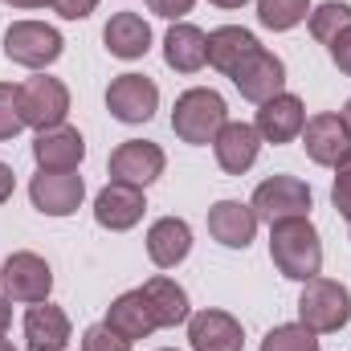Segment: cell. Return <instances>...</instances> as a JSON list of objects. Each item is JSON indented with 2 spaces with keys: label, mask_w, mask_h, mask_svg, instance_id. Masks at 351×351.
<instances>
[{
  "label": "cell",
  "mask_w": 351,
  "mask_h": 351,
  "mask_svg": "<svg viewBox=\"0 0 351 351\" xmlns=\"http://www.w3.org/2000/svg\"><path fill=\"white\" fill-rule=\"evenodd\" d=\"M269 258L278 265V274L290 278V282L319 278V269H323V241H319V229L311 225V217H294V221L269 225Z\"/></svg>",
  "instance_id": "1"
},
{
  "label": "cell",
  "mask_w": 351,
  "mask_h": 351,
  "mask_svg": "<svg viewBox=\"0 0 351 351\" xmlns=\"http://www.w3.org/2000/svg\"><path fill=\"white\" fill-rule=\"evenodd\" d=\"M225 123H229V106H225V98H221L217 90H208V86L184 90L172 106L176 139H184V143H192V147L213 143Z\"/></svg>",
  "instance_id": "2"
},
{
  "label": "cell",
  "mask_w": 351,
  "mask_h": 351,
  "mask_svg": "<svg viewBox=\"0 0 351 351\" xmlns=\"http://www.w3.org/2000/svg\"><path fill=\"white\" fill-rule=\"evenodd\" d=\"M298 323L311 327L315 335L343 331L351 323V290L343 282H335V278H311V282H302Z\"/></svg>",
  "instance_id": "3"
},
{
  "label": "cell",
  "mask_w": 351,
  "mask_h": 351,
  "mask_svg": "<svg viewBox=\"0 0 351 351\" xmlns=\"http://www.w3.org/2000/svg\"><path fill=\"white\" fill-rule=\"evenodd\" d=\"M66 41L53 25L45 21H12L8 33H4V58L25 66V70H45L62 58Z\"/></svg>",
  "instance_id": "4"
},
{
  "label": "cell",
  "mask_w": 351,
  "mask_h": 351,
  "mask_svg": "<svg viewBox=\"0 0 351 351\" xmlns=\"http://www.w3.org/2000/svg\"><path fill=\"white\" fill-rule=\"evenodd\" d=\"M311 184L298 180V176H269L254 188V200L250 208L258 213V221L265 225H278V221H294V217H311Z\"/></svg>",
  "instance_id": "5"
},
{
  "label": "cell",
  "mask_w": 351,
  "mask_h": 351,
  "mask_svg": "<svg viewBox=\"0 0 351 351\" xmlns=\"http://www.w3.org/2000/svg\"><path fill=\"white\" fill-rule=\"evenodd\" d=\"M0 290L8 302H49V290H53V269L41 254L33 250H16L8 254L4 265H0Z\"/></svg>",
  "instance_id": "6"
},
{
  "label": "cell",
  "mask_w": 351,
  "mask_h": 351,
  "mask_svg": "<svg viewBox=\"0 0 351 351\" xmlns=\"http://www.w3.org/2000/svg\"><path fill=\"white\" fill-rule=\"evenodd\" d=\"M21 114H25V127H33V131L62 127L70 114V86L49 74L25 78L21 82Z\"/></svg>",
  "instance_id": "7"
},
{
  "label": "cell",
  "mask_w": 351,
  "mask_h": 351,
  "mask_svg": "<svg viewBox=\"0 0 351 351\" xmlns=\"http://www.w3.org/2000/svg\"><path fill=\"white\" fill-rule=\"evenodd\" d=\"M168 168V156L160 143L152 139H127L110 152V180L114 184H131V188H147L156 184Z\"/></svg>",
  "instance_id": "8"
},
{
  "label": "cell",
  "mask_w": 351,
  "mask_h": 351,
  "mask_svg": "<svg viewBox=\"0 0 351 351\" xmlns=\"http://www.w3.org/2000/svg\"><path fill=\"white\" fill-rule=\"evenodd\" d=\"M106 110L119 123H131V127L135 123H147L160 110V86L147 74H119L106 86Z\"/></svg>",
  "instance_id": "9"
},
{
  "label": "cell",
  "mask_w": 351,
  "mask_h": 351,
  "mask_svg": "<svg viewBox=\"0 0 351 351\" xmlns=\"http://www.w3.org/2000/svg\"><path fill=\"white\" fill-rule=\"evenodd\" d=\"M29 200L45 217H70L86 200V180L78 172H37L29 184Z\"/></svg>",
  "instance_id": "10"
},
{
  "label": "cell",
  "mask_w": 351,
  "mask_h": 351,
  "mask_svg": "<svg viewBox=\"0 0 351 351\" xmlns=\"http://www.w3.org/2000/svg\"><path fill=\"white\" fill-rule=\"evenodd\" d=\"M233 86L241 90V98H250V102H269L274 94H282L286 90V66H282V58L278 53H269L265 45H258L233 74Z\"/></svg>",
  "instance_id": "11"
},
{
  "label": "cell",
  "mask_w": 351,
  "mask_h": 351,
  "mask_svg": "<svg viewBox=\"0 0 351 351\" xmlns=\"http://www.w3.org/2000/svg\"><path fill=\"white\" fill-rule=\"evenodd\" d=\"M302 147H306L311 164H319V168H335L339 160H348L351 156V131H348V123H343V114L323 110V114L306 119Z\"/></svg>",
  "instance_id": "12"
},
{
  "label": "cell",
  "mask_w": 351,
  "mask_h": 351,
  "mask_svg": "<svg viewBox=\"0 0 351 351\" xmlns=\"http://www.w3.org/2000/svg\"><path fill=\"white\" fill-rule=\"evenodd\" d=\"M33 160H37V172H78V164L86 160V139L70 123L49 127V131H37Z\"/></svg>",
  "instance_id": "13"
},
{
  "label": "cell",
  "mask_w": 351,
  "mask_h": 351,
  "mask_svg": "<svg viewBox=\"0 0 351 351\" xmlns=\"http://www.w3.org/2000/svg\"><path fill=\"white\" fill-rule=\"evenodd\" d=\"M147 213V200H143V188H131V184H106L98 196H94V221L110 233H127L143 221Z\"/></svg>",
  "instance_id": "14"
},
{
  "label": "cell",
  "mask_w": 351,
  "mask_h": 351,
  "mask_svg": "<svg viewBox=\"0 0 351 351\" xmlns=\"http://www.w3.org/2000/svg\"><path fill=\"white\" fill-rule=\"evenodd\" d=\"M254 127H258L262 143H294L302 135V127H306V106H302L298 94H286L282 90V94H274L269 102L258 106Z\"/></svg>",
  "instance_id": "15"
},
{
  "label": "cell",
  "mask_w": 351,
  "mask_h": 351,
  "mask_svg": "<svg viewBox=\"0 0 351 351\" xmlns=\"http://www.w3.org/2000/svg\"><path fill=\"white\" fill-rule=\"evenodd\" d=\"M188 343L192 351H241L245 348V331L229 311H196L188 315Z\"/></svg>",
  "instance_id": "16"
},
{
  "label": "cell",
  "mask_w": 351,
  "mask_h": 351,
  "mask_svg": "<svg viewBox=\"0 0 351 351\" xmlns=\"http://www.w3.org/2000/svg\"><path fill=\"white\" fill-rule=\"evenodd\" d=\"M258 152H262V135L254 123H225L213 139V156H217L221 172L229 176H245L258 164Z\"/></svg>",
  "instance_id": "17"
},
{
  "label": "cell",
  "mask_w": 351,
  "mask_h": 351,
  "mask_svg": "<svg viewBox=\"0 0 351 351\" xmlns=\"http://www.w3.org/2000/svg\"><path fill=\"white\" fill-rule=\"evenodd\" d=\"M208 233L225 250H250V241L258 233V213L241 200H217L208 208Z\"/></svg>",
  "instance_id": "18"
},
{
  "label": "cell",
  "mask_w": 351,
  "mask_h": 351,
  "mask_svg": "<svg viewBox=\"0 0 351 351\" xmlns=\"http://www.w3.org/2000/svg\"><path fill=\"white\" fill-rule=\"evenodd\" d=\"M70 315L53 302H33L25 311V339H29V351H66L70 348Z\"/></svg>",
  "instance_id": "19"
},
{
  "label": "cell",
  "mask_w": 351,
  "mask_h": 351,
  "mask_svg": "<svg viewBox=\"0 0 351 351\" xmlns=\"http://www.w3.org/2000/svg\"><path fill=\"white\" fill-rule=\"evenodd\" d=\"M192 254V229L184 217H160L147 229V258L160 269H176Z\"/></svg>",
  "instance_id": "20"
},
{
  "label": "cell",
  "mask_w": 351,
  "mask_h": 351,
  "mask_svg": "<svg viewBox=\"0 0 351 351\" xmlns=\"http://www.w3.org/2000/svg\"><path fill=\"white\" fill-rule=\"evenodd\" d=\"M164 62L172 66L176 74H196L204 70L208 62V33L188 25V21H176L164 37Z\"/></svg>",
  "instance_id": "21"
},
{
  "label": "cell",
  "mask_w": 351,
  "mask_h": 351,
  "mask_svg": "<svg viewBox=\"0 0 351 351\" xmlns=\"http://www.w3.org/2000/svg\"><path fill=\"white\" fill-rule=\"evenodd\" d=\"M102 41L110 49V58H123V62H135L152 49V25L139 16V12H114L102 29Z\"/></svg>",
  "instance_id": "22"
},
{
  "label": "cell",
  "mask_w": 351,
  "mask_h": 351,
  "mask_svg": "<svg viewBox=\"0 0 351 351\" xmlns=\"http://www.w3.org/2000/svg\"><path fill=\"white\" fill-rule=\"evenodd\" d=\"M110 331H119L123 339H147L152 331H160L156 327V315H152V306H147V298H143V290H127V294H119L110 306H106V319H102Z\"/></svg>",
  "instance_id": "23"
},
{
  "label": "cell",
  "mask_w": 351,
  "mask_h": 351,
  "mask_svg": "<svg viewBox=\"0 0 351 351\" xmlns=\"http://www.w3.org/2000/svg\"><path fill=\"white\" fill-rule=\"evenodd\" d=\"M258 45H262V41H258L250 29H241V25H221V29L208 33V66L221 70V74H233Z\"/></svg>",
  "instance_id": "24"
},
{
  "label": "cell",
  "mask_w": 351,
  "mask_h": 351,
  "mask_svg": "<svg viewBox=\"0 0 351 351\" xmlns=\"http://www.w3.org/2000/svg\"><path fill=\"white\" fill-rule=\"evenodd\" d=\"M139 290H143V298H147V306L156 315V327H180V323H188L192 306H188V294H184L180 282L160 274V278H147Z\"/></svg>",
  "instance_id": "25"
},
{
  "label": "cell",
  "mask_w": 351,
  "mask_h": 351,
  "mask_svg": "<svg viewBox=\"0 0 351 351\" xmlns=\"http://www.w3.org/2000/svg\"><path fill=\"white\" fill-rule=\"evenodd\" d=\"M306 21H311V37L323 41V45H331V41L351 25V4H343V0H327V4H319V8H311Z\"/></svg>",
  "instance_id": "26"
},
{
  "label": "cell",
  "mask_w": 351,
  "mask_h": 351,
  "mask_svg": "<svg viewBox=\"0 0 351 351\" xmlns=\"http://www.w3.org/2000/svg\"><path fill=\"white\" fill-rule=\"evenodd\" d=\"M311 16V0H258V21L274 33H286Z\"/></svg>",
  "instance_id": "27"
},
{
  "label": "cell",
  "mask_w": 351,
  "mask_h": 351,
  "mask_svg": "<svg viewBox=\"0 0 351 351\" xmlns=\"http://www.w3.org/2000/svg\"><path fill=\"white\" fill-rule=\"evenodd\" d=\"M262 351H319V335L302 323H282L262 339Z\"/></svg>",
  "instance_id": "28"
},
{
  "label": "cell",
  "mask_w": 351,
  "mask_h": 351,
  "mask_svg": "<svg viewBox=\"0 0 351 351\" xmlns=\"http://www.w3.org/2000/svg\"><path fill=\"white\" fill-rule=\"evenodd\" d=\"M21 127H25V114H21V86L0 82V143H4V139H16Z\"/></svg>",
  "instance_id": "29"
},
{
  "label": "cell",
  "mask_w": 351,
  "mask_h": 351,
  "mask_svg": "<svg viewBox=\"0 0 351 351\" xmlns=\"http://www.w3.org/2000/svg\"><path fill=\"white\" fill-rule=\"evenodd\" d=\"M82 351H131V339H123L106 323H94L82 331Z\"/></svg>",
  "instance_id": "30"
},
{
  "label": "cell",
  "mask_w": 351,
  "mask_h": 351,
  "mask_svg": "<svg viewBox=\"0 0 351 351\" xmlns=\"http://www.w3.org/2000/svg\"><path fill=\"white\" fill-rule=\"evenodd\" d=\"M331 204H335V213H339V217H348V221H351V156H348V160H339V164H335V184H331Z\"/></svg>",
  "instance_id": "31"
},
{
  "label": "cell",
  "mask_w": 351,
  "mask_h": 351,
  "mask_svg": "<svg viewBox=\"0 0 351 351\" xmlns=\"http://www.w3.org/2000/svg\"><path fill=\"white\" fill-rule=\"evenodd\" d=\"M327 49H331V62L339 66V74H348V78H351V25L335 37V41H331V45H327Z\"/></svg>",
  "instance_id": "32"
},
{
  "label": "cell",
  "mask_w": 351,
  "mask_h": 351,
  "mask_svg": "<svg viewBox=\"0 0 351 351\" xmlns=\"http://www.w3.org/2000/svg\"><path fill=\"white\" fill-rule=\"evenodd\" d=\"M94 8H98V0H53V12L66 21H86Z\"/></svg>",
  "instance_id": "33"
},
{
  "label": "cell",
  "mask_w": 351,
  "mask_h": 351,
  "mask_svg": "<svg viewBox=\"0 0 351 351\" xmlns=\"http://www.w3.org/2000/svg\"><path fill=\"white\" fill-rule=\"evenodd\" d=\"M192 4H196V0H147V8H152L156 16H168V21H180L184 12H192Z\"/></svg>",
  "instance_id": "34"
},
{
  "label": "cell",
  "mask_w": 351,
  "mask_h": 351,
  "mask_svg": "<svg viewBox=\"0 0 351 351\" xmlns=\"http://www.w3.org/2000/svg\"><path fill=\"white\" fill-rule=\"evenodd\" d=\"M12 188H16V176H12V168H8V164H0V204L12 196Z\"/></svg>",
  "instance_id": "35"
},
{
  "label": "cell",
  "mask_w": 351,
  "mask_h": 351,
  "mask_svg": "<svg viewBox=\"0 0 351 351\" xmlns=\"http://www.w3.org/2000/svg\"><path fill=\"white\" fill-rule=\"evenodd\" d=\"M8 323H12V302H8V298H0V335L8 331Z\"/></svg>",
  "instance_id": "36"
},
{
  "label": "cell",
  "mask_w": 351,
  "mask_h": 351,
  "mask_svg": "<svg viewBox=\"0 0 351 351\" xmlns=\"http://www.w3.org/2000/svg\"><path fill=\"white\" fill-rule=\"evenodd\" d=\"M4 4H12V8H45L53 0H4Z\"/></svg>",
  "instance_id": "37"
},
{
  "label": "cell",
  "mask_w": 351,
  "mask_h": 351,
  "mask_svg": "<svg viewBox=\"0 0 351 351\" xmlns=\"http://www.w3.org/2000/svg\"><path fill=\"white\" fill-rule=\"evenodd\" d=\"M208 4H217V8H241V4H250V0H208Z\"/></svg>",
  "instance_id": "38"
},
{
  "label": "cell",
  "mask_w": 351,
  "mask_h": 351,
  "mask_svg": "<svg viewBox=\"0 0 351 351\" xmlns=\"http://www.w3.org/2000/svg\"><path fill=\"white\" fill-rule=\"evenodd\" d=\"M343 123H348V131H351V98H348V106H343Z\"/></svg>",
  "instance_id": "39"
},
{
  "label": "cell",
  "mask_w": 351,
  "mask_h": 351,
  "mask_svg": "<svg viewBox=\"0 0 351 351\" xmlns=\"http://www.w3.org/2000/svg\"><path fill=\"white\" fill-rule=\"evenodd\" d=\"M0 351H16V348H12V343H8V339H4V335H0Z\"/></svg>",
  "instance_id": "40"
},
{
  "label": "cell",
  "mask_w": 351,
  "mask_h": 351,
  "mask_svg": "<svg viewBox=\"0 0 351 351\" xmlns=\"http://www.w3.org/2000/svg\"><path fill=\"white\" fill-rule=\"evenodd\" d=\"M348 233H351V221H348Z\"/></svg>",
  "instance_id": "41"
},
{
  "label": "cell",
  "mask_w": 351,
  "mask_h": 351,
  "mask_svg": "<svg viewBox=\"0 0 351 351\" xmlns=\"http://www.w3.org/2000/svg\"><path fill=\"white\" fill-rule=\"evenodd\" d=\"M160 351H172V348H160Z\"/></svg>",
  "instance_id": "42"
}]
</instances>
